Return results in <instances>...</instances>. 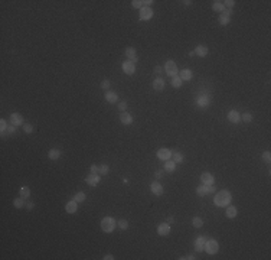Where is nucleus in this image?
Here are the masks:
<instances>
[{
  "label": "nucleus",
  "instance_id": "1",
  "mask_svg": "<svg viewBox=\"0 0 271 260\" xmlns=\"http://www.w3.org/2000/svg\"><path fill=\"white\" fill-rule=\"evenodd\" d=\"M232 201V195L229 191H219L214 198V204L216 207H228Z\"/></svg>",
  "mask_w": 271,
  "mask_h": 260
},
{
  "label": "nucleus",
  "instance_id": "2",
  "mask_svg": "<svg viewBox=\"0 0 271 260\" xmlns=\"http://www.w3.org/2000/svg\"><path fill=\"white\" fill-rule=\"evenodd\" d=\"M116 226H117V221L113 217H106V218L101 220V230L104 233H113Z\"/></svg>",
  "mask_w": 271,
  "mask_h": 260
},
{
  "label": "nucleus",
  "instance_id": "3",
  "mask_svg": "<svg viewBox=\"0 0 271 260\" xmlns=\"http://www.w3.org/2000/svg\"><path fill=\"white\" fill-rule=\"evenodd\" d=\"M218 250H219L218 241L214 240V238L206 240V243H205V252L209 253V254H215V253H218Z\"/></svg>",
  "mask_w": 271,
  "mask_h": 260
},
{
  "label": "nucleus",
  "instance_id": "4",
  "mask_svg": "<svg viewBox=\"0 0 271 260\" xmlns=\"http://www.w3.org/2000/svg\"><path fill=\"white\" fill-rule=\"evenodd\" d=\"M165 72L167 74L169 77H175L177 74V65L175 64V61L169 59L167 62H166L165 65Z\"/></svg>",
  "mask_w": 271,
  "mask_h": 260
},
{
  "label": "nucleus",
  "instance_id": "5",
  "mask_svg": "<svg viewBox=\"0 0 271 260\" xmlns=\"http://www.w3.org/2000/svg\"><path fill=\"white\" fill-rule=\"evenodd\" d=\"M123 72L127 74V75H133L136 72V62H133V61H126L124 64H123Z\"/></svg>",
  "mask_w": 271,
  "mask_h": 260
},
{
  "label": "nucleus",
  "instance_id": "6",
  "mask_svg": "<svg viewBox=\"0 0 271 260\" xmlns=\"http://www.w3.org/2000/svg\"><path fill=\"white\" fill-rule=\"evenodd\" d=\"M153 18V10L147 6H143L140 9V20H150Z\"/></svg>",
  "mask_w": 271,
  "mask_h": 260
},
{
  "label": "nucleus",
  "instance_id": "7",
  "mask_svg": "<svg viewBox=\"0 0 271 260\" xmlns=\"http://www.w3.org/2000/svg\"><path fill=\"white\" fill-rule=\"evenodd\" d=\"M231 15H232V10L231 9H225L222 12V15L219 16V23L221 25H228L231 22Z\"/></svg>",
  "mask_w": 271,
  "mask_h": 260
},
{
  "label": "nucleus",
  "instance_id": "8",
  "mask_svg": "<svg viewBox=\"0 0 271 260\" xmlns=\"http://www.w3.org/2000/svg\"><path fill=\"white\" fill-rule=\"evenodd\" d=\"M157 158L162 159V161H169L172 158V152L169 149H166V147H162V149L157 150Z\"/></svg>",
  "mask_w": 271,
  "mask_h": 260
},
{
  "label": "nucleus",
  "instance_id": "9",
  "mask_svg": "<svg viewBox=\"0 0 271 260\" xmlns=\"http://www.w3.org/2000/svg\"><path fill=\"white\" fill-rule=\"evenodd\" d=\"M10 123L13 126H20V125H23V117H22V114L20 113H12L10 114Z\"/></svg>",
  "mask_w": 271,
  "mask_h": 260
},
{
  "label": "nucleus",
  "instance_id": "10",
  "mask_svg": "<svg viewBox=\"0 0 271 260\" xmlns=\"http://www.w3.org/2000/svg\"><path fill=\"white\" fill-rule=\"evenodd\" d=\"M150 189H151V192L155 194V195H157V196L163 195V186H162V184H160L159 181L153 182V184L150 185Z\"/></svg>",
  "mask_w": 271,
  "mask_h": 260
},
{
  "label": "nucleus",
  "instance_id": "11",
  "mask_svg": "<svg viewBox=\"0 0 271 260\" xmlns=\"http://www.w3.org/2000/svg\"><path fill=\"white\" fill-rule=\"evenodd\" d=\"M205 243H206V237L205 236H200V237H198L196 238V241H195V249H196V252H203L205 250Z\"/></svg>",
  "mask_w": 271,
  "mask_h": 260
},
{
  "label": "nucleus",
  "instance_id": "12",
  "mask_svg": "<svg viewBox=\"0 0 271 260\" xmlns=\"http://www.w3.org/2000/svg\"><path fill=\"white\" fill-rule=\"evenodd\" d=\"M200 181H202L203 185H214L215 179H214V176H212V173L203 172L202 175H200Z\"/></svg>",
  "mask_w": 271,
  "mask_h": 260
},
{
  "label": "nucleus",
  "instance_id": "13",
  "mask_svg": "<svg viewBox=\"0 0 271 260\" xmlns=\"http://www.w3.org/2000/svg\"><path fill=\"white\" fill-rule=\"evenodd\" d=\"M209 103H211V100H209V97H208V95H199V97H198V100H196V104H198L200 109H208Z\"/></svg>",
  "mask_w": 271,
  "mask_h": 260
},
{
  "label": "nucleus",
  "instance_id": "14",
  "mask_svg": "<svg viewBox=\"0 0 271 260\" xmlns=\"http://www.w3.org/2000/svg\"><path fill=\"white\" fill-rule=\"evenodd\" d=\"M65 211H67L68 214H74V212H76L78 211V202H76L75 200L67 202V205H65Z\"/></svg>",
  "mask_w": 271,
  "mask_h": 260
},
{
  "label": "nucleus",
  "instance_id": "15",
  "mask_svg": "<svg viewBox=\"0 0 271 260\" xmlns=\"http://www.w3.org/2000/svg\"><path fill=\"white\" fill-rule=\"evenodd\" d=\"M85 182H87L90 186H97V185L100 184V176H98V175H94V173H91V175H88V176L85 178Z\"/></svg>",
  "mask_w": 271,
  "mask_h": 260
},
{
  "label": "nucleus",
  "instance_id": "16",
  "mask_svg": "<svg viewBox=\"0 0 271 260\" xmlns=\"http://www.w3.org/2000/svg\"><path fill=\"white\" fill-rule=\"evenodd\" d=\"M157 234L159 236H167V234H170V226L167 222L160 224V226L157 227Z\"/></svg>",
  "mask_w": 271,
  "mask_h": 260
},
{
  "label": "nucleus",
  "instance_id": "17",
  "mask_svg": "<svg viewBox=\"0 0 271 260\" xmlns=\"http://www.w3.org/2000/svg\"><path fill=\"white\" fill-rule=\"evenodd\" d=\"M126 57L128 58V61H133V62H137V59H139V57H137V52H136L134 48H127L126 49Z\"/></svg>",
  "mask_w": 271,
  "mask_h": 260
},
{
  "label": "nucleus",
  "instance_id": "18",
  "mask_svg": "<svg viewBox=\"0 0 271 260\" xmlns=\"http://www.w3.org/2000/svg\"><path fill=\"white\" fill-rule=\"evenodd\" d=\"M153 88H155L156 91H163V88H165V79H163L162 77H157V78L153 81Z\"/></svg>",
  "mask_w": 271,
  "mask_h": 260
},
{
  "label": "nucleus",
  "instance_id": "19",
  "mask_svg": "<svg viewBox=\"0 0 271 260\" xmlns=\"http://www.w3.org/2000/svg\"><path fill=\"white\" fill-rule=\"evenodd\" d=\"M228 120H229L231 123H239V120H241V116H239V113H238V111H235V110H231L229 113H228Z\"/></svg>",
  "mask_w": 271,
  "mask_h": 260
},
{
  "label": "nucleus",
  "instance_id": "20",
  "mask_svg": "<svg viewBox=\"0 0 271 260\" xmlns=\"http://www.w3.org/2000/svg\"><path fill=\"white\" fill-rule=\"evenodd\" d=\"M120 121L123 123V125H131V123H133L131 114H128V113H126V111H123V113L120 114Z\"/></svg>",
  "mask_w": 271,
  "mask_h": 260
},
{
  "label": "nucleus",
  "instance_id": "21",
  "mask_svg": "<svg viewBox=\"0 0 271 260\" xmlns=\"http://www.w3.org/2000/svg\"><path fill=\"white\" fill-rule=\"evenodd\" d=\"M180 77L183 81H190L192 79V77H193V72L190 71V69H188V68H185V69H182V72H180Z\"/></svg>",
  "mask_w": 271,
  "mask_h": 260
},
{
  "label": "nucleus",
  "instance_id": "22",
  "mask_svg": "<svg viewBox=\"0 0 271 260\" xmlns=\"http://www.w3.org/2000/svg\"><path fill=\"white\" fill-rule=\"evenodd\" d=\"M195 54L198 55V57H200V58L206 57V55H208V48H206V46H203V45H198L195 48Z\"/></svg>",
  "mask_w": 271,
  "mask_h": 260
},
{
  "label": "nucleus",
  "instance_id": "23",
  "mask_svg": "<svg viewBox=\"0 0 271 260\" xmlns=\"http://www.w3.org/2000/svg\"><path fill=\"white\" fill-rule=\"evenodd\" d=\"M106 100L107 103H117V100H118V95H117V93H114V91H107L106 93Z\"/></svg>",
  "mask_w": 271,
  "mask_h": 260
},
{
  "label": "nucleus",
  "instance_id": "24",
  "mask_svg": "<svg viewBox=\"0 0 271 260\" xmlns=\"http://www.w3.org/2000/svg\"><path fill=\"white\" fill-rule=\"evenodd\" d=\"M225 215L228 218H235V217H237V207L228 205V208H226V211H225Z\"/></svg>",
  "mask_w": 271,
  "mask_h": 260
},
{
  "label": "nucleus",
  "instance_id": "25",
  "mask_svg": "<svg viewBox=\"0 0 271 260\" xmlns=\"http://www.w3.org/2000/svg\"><path fill=\"white\" fill-rule=\"evenodd\" d=\"M175 169H176V163L173 162V161H165V171L166 172H175Z\"/></svg>",
  "mask_w": 271,
  "mask_h": 260
},
{
  "label": "nucleus",
  "instance_id": "26",
  "mask_svg": "<svg viewBox=\"0 0 271 260\" xmlns=\"http://www.w3.org/2000/svg\"><path fill=\"white\" fill-rule=\"evenodd\" d=\"M61 156V150L59 149H51V150L48 152V158L52 159V161H57V159H59Z\"/></svg>",
  "mask_w": 271,
  "mask_h": 260
},
{
  "label": "nucleus",
  "instance_id": "27",
  "mask_svg": "<svg viewBox=\"0 0 271 260\" xmlns=\"http://www.w3.org/2000/svg\"><path fill=\"white\" fill-rule=\"evenodd\" d=\"M19 195L22 196L23 200H27L30 196V189L27 188V186H20L19 188Z\"/></svg>",
  "mask_w": 271,
  "mask_h": 260
},
{
  "label": "nucleus",
  "instance_id": "28",
  "mask_svg": "<svg viewBox=\"0 0 271 260\" xmlns=\"http://www.w3.org/2000/svg\"><path fill=\"white\" fill-rule=\"evenodd\" d=\"M183 155L180 153V152H172V161H173L175 163H182L183 162Z\"/></svg>",
  "mask_w": 271,
  "mask_h": 260
},
{
  "label": "nucleus",
  "instance_id": "29",
  "mask_svg": "<svg viewBox=\"0 0 271 260\" xmlns=\"http://www.w3.org/2000/svg\"><path fill=\"white\" fill-rule=\"evenodd\" d=\"M212 9H214V12H219V13H222V12L225 10V6H224L222 2H214V4H212Z\"/></svg>",
  "mask_w": 271,
  "mask_h": 260
},
{
  "label": "nucleus",
  "instance_id": "30",
  "mask_svg": "<svg viewBox=\"0 0 271 260\" xmlns=\"http://www.w3.org/2000/svg\"><path fill=\"white\" fill-rule=\"evenodd\" d=\"M182 85H183V79H182L180 77L175 75L173 79H172V87H173V88H179V87H182Z\"/></svg>",
  "mask_w": 271,
  "mask_h": 260
},
{
  "label": "nucleus",
  "instance_id": "31",
  "mask_svg": "<svg viewBox=\"0 0 271 260\" xmlns=\"http://www.w3.org/2000/svg\"><path fill=\"white\" fill-rule=\"evenodd\" d=\"M196 194H198L199 196L208 195V188H206V185H199V186L196 188Z\"/></svg>",
  "mask_w": 271,
  "mask_h": 260
},
{
  "label": "nucleus",
  "instance_id": "32",
  "mask_svg": "<svg viewBox=\"0 0 271 260\" xmlns=\"http://www.w3.org/2000/svg\"><path fill=\"white\" fill-rule=\"evenodd\" d=\"M13 205H15V208L20 210V208L25 207V200H23L22 196H20V198H16V200L13 201Z\"/></svg>",
  "mask_w": 271,
  "mask_h": 260
},
{
  "label": "nucleus",
  "instance_id": "33",
  "mask_svg": "<svg viewBox=\"0 0 271 260\" xmlns=\"http://www.w3.org/2000/svg\"><path fill=\"white\" fill-rule=\"evenodd\" d=\"M192 224H193V227H196V228H200V227L203 226V221L200 217H193Z\"/></svg>",
  "mask_w": 271,
  "mask_h": 260
},
{
  "label": "nucleus",
  "instance_id": "34",
  "mask_svg": "<svg viewBox=\"0 0 271 260\" xmlns=\"http://www.w3.org/2000/svg\"><path fill=\"white\" fill-rule=\"evenodd\" d=\"M72 200H75L76 202H82L84 200H85V194L84 192H76L75 195H74V198Z\"/></svg>",
  "mask_w": 271,
  "mask_h": 260
},
{
  "label": "nucleus",
  "instance_id": "35",
  "mask_svg": "<svg viewBox=\"0 0 271 260\" xmlns=\"http://www.w3.org/2000/svg\"><path fill=\"white\" fill-rule=\"evenodd\" d=\"M98 172H100V175H107V173L110 172L108 165H101L100 168H98Z\"/></svg>",
  "mask_w": 271,
  "mask_h": 260
},
{
  "label": "nucleus",
  "instance_id": "36",
  "mask_svg": "<svg viewBox=\"0 0 271 260\" xmlns=\"http://www.w3.org/2000/svg\"><path fill=\"white\" fill-rule=\"evenodd\" d=\"M0 129H2V136L4 135V132H7L9 126H7V123H6V120H4V119H2V120H0Z\"/></svg>",
  "mask_w": 271,
  "mask_h": 260
},
{
  "label": "nucleus",
  "instance_id": "37",
  "mask_svg": "<svg viewBox=\"0 0 271 260\" xmlns=\"http://www.w3.org/2000/svg\"><path fill=\"white\" fill-rule=\"evenodd\" d=\"M241 120L242 121H245V123H251L252 121V114H249V113H244L241 116Z\"/></svg>",
  "mask_w": 271,
  "mask_h": 260
},
{
  "label": "nucleus",
  "instance_id": "38",
  "mask_svg": "<svg viewBox=\"0 0 271 260\" xmlns=\"http://www.w3.org/2000/svg\"><path fill=\"white\" fill-rule=\"evenodd\" d=\"M117 224H118V227H120L121 230H127V227H128V221H127V220H120Z\"/></svg>",
  "mask_w": 271,
  "mask_h": 260
},
{
  "label": "nucleus",
  "instance_id": "39",
  "mask_svg": "<svg viewBox=\"0 0 271 260\" xmlns=\"http://www.w3.org/2000/svg\"><path fill=\"white\" fill-rule=\"evenodd\" d=\"M131 6H133L134 9H141L144 4H143V2H140V0H133V2H131Z\"/></svg>",
  "mask_w": 271,
  "mask_h": 260
},
{
  "label": "nucleus",
  "instance_id": "40",
  "mask_svg": "<svg viewBox=\"0 0 271 260\" xmlns=\"http://www.w3.org/2000/svg\"><path fill=\"white\" fill-rule=\"evenodd\" d=\"M263 161L265 163H270L271 162V153H270V152H264V153H263Z\"/></svg>",
  "mask_w": 271,
  "mask_h": 260
},
{
  "label": "nucleus",
  "instance_id": "41",
  "mask_svg": "<svg viewBox=\"0 0 271 260\" xmlns=\"http://www.w3.org/2000/svg\"><path fill=\"white\" fill-rule=\"evenodd\" d=\"M23 130H25V133H32L33 132V126L29 125V123H25L23 125Z\"/></svg>",
  "mask_w": 271,
  "mask_h": 260
},
{
  "label": "nucleus",
  "instance_id": "42",
  "mask_svg": "<svg viewBox=\"0 0 271 260\" xmlns=\"http://www.w3.org/2000/svg\"><path fill=\"white\" fill-rule=\"evenodd\" d=\"M153 71H155V75L160 77V74H162V72H163V69H162V67H160V65H156V67H155V69H153Z\"/></svg>",
  "mask_w": 271,
  "mask_h": 260
},
{
  "label": "nucleus",
  "instance_id": "43",
  "mask_svg": "<svg viewBox=\"0 0 271 260\" xmlns=\"http://www.w3.org/2000/svg\"><path fill=\"white\" fill-rule=\"evenodd\" d=\"M110 79H104V81H102L101 83V88H104V90H108L110 88Z\"/></svg>",
  "mask_w": 271,
  "mask_h": 260
},
{
  "label": "nucleus",
  "instance_id": "44",
  "mask_svg": "<svg viewBox=\"0 0 271 260\" xmlns=\"http://www.w3.org/2000/svg\"><path fill=\"white\" fill-rule=\"evenodd\" d=\"M224 6H226V8L228 9H232L234 8V4H235V2H234V0H226V2H224Z\"/></svg>",
  "mask_w": 271,
  "mask_h": 260
},
{
  "label": "nucleus",
  "instance_id": "45",
  "mask_svg": "<svg viewBox=\"0 0 271 260\" xmlns=\"http://www.w3.org/2000/svg\"><path fill=\"white\" fill-rule=\"evenodd\" d=\"M118 109H120L121 113H123V111H126V109H127V103H126V101H121L120 104H118Z\"/></svg>",
  "mask_w": 271,
  "mask_h": 260
},
{
  "label": "nucleus",
  "instance_id": "46",
  "mask_svg": "<svg viewBox=\"0 0 271 260\" xmlns=\"http://www.w3.org/2000/svg\"><path fill=\"white\" fill-rule=\"evenodd\" d=\"M7 133H9V135H15V133H16V126H13V125H12V126H9V129H7Z\"/></svg>",
  "mask_w": 271,
  "mask_h": 260
},
{
  "label": "nucleus",
  "instance_id": "47",
  "mask_svg": "<svg viewBox=\"0 0 271 260\" xmlns=\"http://www.w3.org/2000/svg\"><path fill=\"white\" fill-rule=\"evenodd\" d=\"M91 173H94V175H98V166H95V165H92L91 166Z\"/></svg>",
  "mask_w": 271,
  "mask_h": 260
},
{
  "label": "nucleus",
  "instance_id": "48",
  "mask_svg": "<svg viewBox=\"0 0 271 260\" xmlns=\"http://www.w3.org/2000/svg\"><path fill=\"white\" fill-rule=\"evenodd\" d=\"M155 176L157 178V179H160V178L163 176V171H156V172H155Z\"/></svg>",
  "mask_w": 271,
  "mask_h": 260
},
{
  "label": "nucleus",
  "instance_id": "49",
  "mask_svg": "<svg viewBox=\"0 0 271 260\" xmlns=\"http://www.w3.org/2000/svg\"><path fill=\"white\" fill-rule=\"evenodd\" d=\"M26 208H27V210H33V208H35V204H33V202H27V204H26Z\"/></svg>",
  "mask_w": 271,
  "mask_h": 260
},
{
  "label": "nucleus",
  "instance_id": "50",
  "mask_svg": "<svg viewBox=\"0 0 271 260\" xmlns=\"http://www.w3.org/2000/svg\"><path fill=\"white\" fill-rule=\"evenodd\" d=\"M104 259H106V260H113L114 256H111V254H107V256H104Z\"/></svg>",
  "mask_w": 271,
  "mask_h": 260
},
{
  "label": "nucleus",
  "instance_id": "51",
  "mask_svg": "<svg viewBox=\"0 0 271 260\" xmlns=\"http://www.w3.org/2000/svg\"><path fill=\"white\" fill-rule=\"evenodd\" d=\"M173 221H175L173 217H169V218H167V222H173Z\"/></svg>",
  "mask_w": 271,
  "mask_h": 260
}]
</instances>
